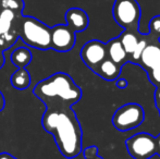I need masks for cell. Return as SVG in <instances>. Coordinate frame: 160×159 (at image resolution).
Masks as SVG:
<instances>
[{"instance_id": "obj_21", "label": "cell", "mask_w": 160, "mask_h": 159, "mask_svg": "<svg viewBox=\"0 0 160 159\" xmlns=\"http://www.w3.org/2000/svg\"><path fill=\"white\" fill-rule=\"evenodd\" d=\"M148 77H149L150 82L154 83L157 86H159L160 85V66L148 71Z\"/></svg>"}, {"instance_id": "obj_7", "label": "cell", "mask_w": 160, "mask_h": 159, "mask_svg": "<svg viewBox=\"0 0 160 159\" xmlns=\"http://www.w3.org/2000/svg\"><path fill=\"white\" fill-rule=\"evenodd\" d=\"M75 32L67 24H58L50 30V48L59 52H67L74 47Z\"/></svg>"}, {"instance_id": "obj_19", "label": "cell", "mask_w": 160, "mask_h": 159, "mask_svg": "<svg viewBox=\"0 0 160 159\" xmlns=\"http://www.w3.org/2000/svg\"><path fill=\"white\" fill-rule=\"evenodd\" d=\"M1 6L3 7V9H9L12 11H21L23 3H22V0H1Z\"/></svg>"}, {"instance_id": "obj_8", "label": "cell", "mask_w": 160, "mask_h": 159, "mask_svg": "<svg viewBox=\"0 0 160 159\" xmlns=\"http://www.w3.org/2000/svg\"><path fill=\"white\" fill-rule=\"evenodd\" d=\"M80 55L85 66L94 71L107 58L106 44L98 39H92L82 47Z\"/></svg>"}, {"instance_id": "obj_23", "label": "cell", "mask_w": 160, "mask_h": 159, "mask_svg": "<svg viewBox=\"0 0 160 159\" xmlns=\"http://www.w3.org/2000/svg\"><path fill=\"white\" fill-rule=\"evenodd\" d=\"M155 102H156V107L160 111V87H157L156 93H155Z\"/></svg>"}, {"instance_id": "obj_15", "label": "cell", "mask_w": 160, "mask_h": 159, "mask_svg": "<svg viewBox=\"0 0 160 159\" xmlns=\"http://www.w3.org/2000/svg\"><path fill=\"white\" fill-rule=\"evenodd\" d=\"M137 34L138 33H134V32H131V31L124 30V32L119 36V39H120L121 44H122L123 48H124L125 52L128 53V57L133 53L137 42H138L139 38L137 36Z\"/></svg>"}, {"instance_id": "obj_4", "label": "cell", "mask_w": 160, "mask_h": 159, "mask_svg": "<svg viewBox=\"0 0 160 159\" xmlns=\"http://www.w3.org/2000/svg\"><path fill=\"white\" fill-rule=\"evenodd\" d=\"M112 14L114 21L124 30L138 33L141 7L136 0H114Z\"/></svg>"}, {"instance_id": "obj_11", "label": "cell", "mask_w": 160, "mask_h": 159, "mask_svg": "<svg viewBox=\"0 0 160 159\" xmlns=\"http://www.w3.org/2000/svg\"><path fill=\"white\" fill-rule=\"evenodd\" d=\"M106 51H107V58L116 62L121 68L128 61V56L125 52L119 37L112 38L106 42Z\"/></svg>"}, {"instance_id": "obj_14", "label": "cell", "mask_w": 160, "mask_h": 159, "mask_svg": "<svg viewBox=\"0 0 160 159\" xmlns=\"http://www.w3.org/2000/svg\"><path fill=\"white\" fill-rule=\"evenodd\" d=\"M11 85L14 87L15 89L19 91H23L30 87L32 79H31V74L25 68H18L17 71H14L12 75H11Z\"/></svg>"}, {"instance_id": "obj_16", "label": "cell", "mask_w": 160, "mask_h": 159, "mask_svg": "<svg viewBox=\"0 0 160 159\" xmlns=\"http://www.w3.org/2000/svg\"><path fill=\"white\" fill-rule=\"evenodd\" d=\"M15 20L14 11L3 9L0 13V34L3 35L10 32L11 26Z\"/></svg>"}, {"instance_id": "obj_26", "label": "cell", "mask_w": 160, "mask_h": 159, "mask_svg": "<svg viewBox=\"0 0 160 159\" xmlns=\"http://www.w3.org/2000/svg\"><path fill=\"white\" fill-rule=\"evenodd\" d=\"M156 144H157V155L160 156V134L156 137Z\"/></svg>"}, {"instance_id": "obj_24", "label": "cell", "mask_w": 160, "mask_h": 159, "mask_svg": "<svg viewBox=\"0 0 160 159\" xmlns=\"http://www.w3.org/2000/svg\"><path fill=\"white\" fill-rule=\"evenodd\" d=\"M0 159H18L9 153H0Z\"/></svg>"}, {"instance_id": "obj_25", "label": "cell", "mask_w": 160, "mask_h": 159, "mask_svg": "<svg viewBox=\"0 0 160 159\" xmlns=\"http://www.w3.org/2000/svg\"><path fill=\"white\" fill-rule=\"evenodd\" d=\"M4 105H6V100H4V96L3 94L0 92V111L4 108Z\"/></svg>"}, {"instance_id": "obj_13", "label": "cell", "mask_w": 160, "mask_h": 159, "mask_svg": "<svg viewBox=\"0 0 160 159\" xmlns=\"http://www.w3.org/2000/svg\"><path fill=\"white\" fill-rule=\"evenodd\" d=\"M10 59L17 68H26L32 62L33 56L31 50L26 47H19L12 51Z\"/></svg>"}, {"instance_id": "obj_1", "label": "cell", "mask_w": 160, "mask_h": 159, "mask_svg": "<svg viewBox=\"0 0 160 159\" xmlns=\"http://www.w3.org/2000/svg\"><path fill=\"white\" fill-rule=\"evenodd\" d=\"M42 125L55 138L59 152L68 159L82 153V127L72 107H46Z\"/></svg>"}, {"instance_id": "obj_9", "label": "cell", "mask_w": 160, "mask_h": 159, "mask_svg": "<svg viewBox=\"0 0 160 159\" xmlns=\"http://www.w3.org/2000/svg\"><path fill=\"white\" fill-rule=\"evenodd\" d=\"M67 25L75 33L83 32L88 27L89 19L87 13L81 8H71L65 12Z\"/></svg>"}, {"instance_id": "obj_30", "label": "cell", "mask_w": 160, "mask_h": 159, "mask_svg": "<svg viewBox=\"0 0 160 159\" xmlns=\"http://www.w3.org/2000/svg\"><path fill=\"white\" fill-rule=\"evenodd\" d=\"M159 112H160V111H159Z\"/></svg>"}, {"instance_id": "obj_17", "label": "cell", "mask_w": 160, "mask_h": 159, "mask_svg": "<svg viewBox=\"0 0 160 159\" xmlns=\"http://www.w3.org/2000/svg\"><path fill=\"white\" fill-rule=\"evenodd\" d=\"M149 33L147 36L155 39V42H159L160 39V15H156L149 21Z\"/></svg>"}, {"instance_id": "obj_10", "label": "cell", "mask_w": 160, "mask_h": 159, "mask_svg": "<svg viewBox=\"0 0 160 159\" xmlns=\"http://www.w3.org/2000/svg\"><path fill=\"white\" fill-rule=\"evenodd\" d=\"M138 63L143 66L147 71L160 66V42H148L144 48L143 52L139 58Z\"/></svg>"}, {"instance_id": "obj_3", "label": "cell", "mask_w": 160, "mask_h": 159, "mask_svg": "<svg viewBox=\"0 0 160 159\" xmlns=\"http://www.w3.org/2000/svg\"><path fill=\"white\" fill-rule=\"evenodd\" d=\"M50 30L47 24L33 17H21L18 35L30 47L40 50L50 49Z\"/></svg>"}, {"instance_id": "obj_29", "label": "cell", "mask_w": 160, "mask_h": 159, "mask_svg": "<svg viewBox=\"0 0 160 159\" xmlns=\"http://www.w3.org/2000/svg\"><path fill=\"white\" fill-rule=\"evenodd\" d=\"M0 36H1V34H0Z\"/></svg>"}, {"instance_id": "obj_6", "label": "cell", "mask_w": 160, "mask_h": 159, "mask_svg": "<svg viewBox=\"0 0 160 159\" xmlns=\"http://www.w3.org/2000/svg\"><path fill=\"white\" fill-rule=\"evenodd\" d=\"M125 146L133 159H149L157 154L156 137L149 133H136L125 141Z\"/></svg>"}, {"instance_id": "obj_22", "label": "cell", "mask_w": 160, "mask_h": 159, "mask_svg": "<svg viewBox=\"0 0 160 159\" xmlns=\"http://www.w3.org/2000/svg\"><path fill=\"white\" fill-rule=\"evenodd\" d=\"M117 82H116V85L119 87V88H121V89H124V88H127L128 87V81L125 80V79H117L116 80Z\"/></svg>"}, {"instance_id": "obj_27", "label": "cell", "mask_w": 160, "mask_h": 159, "mask_svg": "<svg viewBox=\"0 0 160 159\" xmlns=\"http://www.w3.org/2000/svg\"><path fill=\"white\" fill-rule=\"evenodd\" d=\"M3 63H4L3 57H2V55H0V69L2 68V66H3Z\"/></svg>"}, {"instance_id": "obj_2", "label": "cell", "mask_w": 160, "mask_h": 159, "mask_svg": "<svg viewBox=\"0 0 160 159\" xmlns=\"http://www.w3.org/2000/svg\"><path fill=\"white\" fill-rule=\"evenodd\" d=\"M33 94L46 107H72L81 99L82 89L69 74L57 72L38 82Z\"/></svg>"}, {"instance_id": "obj_28", "label": "cell", "mask_w": 160, "mask_h": 159, "mask_svg": "<svg viewBox=\"0 0 160 159\" xmlns=\"http://www.w3.org/2000/svg\"><path fill=\"white\" fill-rule=\"evenodd\" d=\"M0 4H1V0H0Z\"/></svg>"}, {"instance_id": "obj_5", "label": "cell", "mask_w": 160, "mask_h": 159, "mask_svg": "<svg viewBox=\"0 0 160 159\" xmlns=\"http://www.w3.org/2000/svg\"><path fill=\"white\" fill-rule=\"evenodd\" d=\"M145 119L143 107L136 102H130L117 109L112 117V124L121 132L139 127Z\"/></svg>"}, {"instance_id": "obj_20", "label": "cell", "mask_w": 160, "mask_h": 159, "mask_svg": "<svg viewBox=\"0 0 160 159\" xmlns=\"http://www.w3.org/2000/svg\"><path fill=\"white\" fill-rule=\"evenodd\" d=\"M85 159H103L98 155V148L96 146H88L83 151Z\"/></svg>"}, {"instance_id": "obj_12", "label": "cell", "mask_w": 160, "mask_h": 159, "mask_svg": "<svg viewBox=\"0 0 160 159\" xmlns=\"http://www.w3.org/2000/svg\"><path fill=\"white\" fill-rule=\"evenodd\" d=\"M121 67L118 66L116 62H113L112 60H110L109 58H106L93 71L94 73H96L97 75L103 79L108 82H112L116 81L119 77L121 73Z\"/></svg>"}, {"instance_id": "obj_18", "label": "cell", "mask_w": 160, "mask_h": 159, "mask_svg": "<svg viewBox=\"0 0 160 159\" xmlns=\"http://www.w3.org/2000/svg\"><path fill=\"white\" fill-rule=\"evenodd\" d=\"M147 44H148V42H147V39H146V38L138 39V42H137V45H136V47H135L134 51H133V53L130 56L131 59H128V60H130L131 62H133V63H138L142 52H143L144 48L147 46Z\"/></svg>"}]
</instances>
